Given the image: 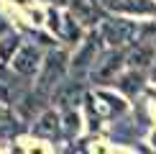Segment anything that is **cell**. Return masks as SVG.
I'll return each mask as SVG.
<instances>
[{
    "label": "cell",
    "mask_w": 156,
    "mask_h": 154,
    "mask_svg": "<svg viewBox=\"0 0 156 154\" xmlns=\"http://www.w3.org/2000/svg\"><path fill=\"white\" fill-rule=\"evenodd\" d=\"M16 126V113L10 103H0V128H13Z\"/></svg>",
    "instance_id": "11"
},
{
    "label": "cell",
    "mask_w": 156,
    "mask_h": 154,
    "mask_svg": "<svg viewBox=\"0 0 156 154\" xmlns=\"http://www.w3.org/2000/svg\"><path fill=\"white\" fill-rule=\"evenodd\" d=\"M69 10H72L74 21L97 23V3L95 0H72V3H69Z\"/></svg>",
    "instance_id": "6"
},
{
    "label": "cell",
    "mask_w": 156,
    "mask_h": 154,
    "mask_svg": "<svg viewBox=\"0 0 156 154\" xmlns=\"http://www.w3.org/2000/svg\"><path fill=\"white\" fill-rule=\"evenodd\" d=\"M3 31H8V23H5L3 18H0V34H3Z\"/></svg>",
    "instance_id": "12"
},
{
    "label": "cell",
    "mask_w": 156,
    "mask_h": 154,
    "mask_svg": "<svg viewBox=\"0 0 156 154\" xmlns=\"http://www.w3.org/2000/svg\"><path fill=\"white\" fill-rule=\"evenodd\" d=\"M120 64H123L120 51H108L102 57H95L92 67H90V77H92V82H110L118 77Z\"/></svg>",
    "instance_id": "2"
},
{
    "label": "cell",
    "mask_w": 156,
    "mask_h": 154,
    "mask_svg": "<svg viewBox=\"0 0 156 154\" xmlns=\"http://www.w3.org/2000/svg\"><path fill=\"white\" fill-rule=\"evenodd\" d=\"M10 64H13V69L18 75L31 77V75H36L41 69V51L34 44H18V49L10 57Z\"/></svg>",
    "instance_id": "1"
},
{
    "label": "cell",
    "mask_w": 156,
    "mask_h": 154,
    "mask_svg": "<svg viewBox=\"0 0 156 154\" xmlns=\"http://www.w3.org/2000/svg\"><path fill=\"white\" fill-rule=\"evenodd\" d=\"M41 67H44L41 87L46 90V87L56 85V82L64 77V69H67V64H64V54H62V51H51L49 59H46V62H41Z\"/></svg>",
    "instance_id": "4"
},
{
    "label": "cell",
    "mask_w": 156,
    "mask_h": 154,
    "mask_svg": "<svg viewBox=\"0 0 156 154\" xmlns=\"http://www.w3.org/2000/svg\"><path fill=\"white\" fill-rule=\"evenodd\" d=\"M18 44H21V38L18 34H13V31H3L0 34V64H8L13 51L18 49Z\"/></svg>",
    "instance_id": "7"
},
{
    "label": "cell",
    "mask_w": 156,
    "mask_h": 154,
    "mask_svg": "<svg viewBox=\"0 0 156 154\" xmlns=\"http://www.w3.org/2000/svg\"><path fill=\"white\" fill-rule=\"evenodd\" d=\"M13 98H16V87H13L10 77L0 75V103H13Z\"/></svg>",
    "instance_id": "10"
},
{
    "label": "cell",
    "mask_w": 156,
    "mask_h": 154,
    "mask_svg": "<svg viewBox=\"0 0 156 154\" xmlns=\"http://www.w3.org/2000/svg\"><path fill=\"white\" fill-rule=\"evenodd\" d=\"M136 34V26L128 23V21H105L102 26V38H105L108 44H113V46H126V44H131V38Z\"/></svg>",
    "instance_id": "3"
},
{
    "label": "cell",
    "mask_w": 156,
    "mask_h": 154,
    "mask_svg": "<svg viewBox=\"0 0 156 154\" xmlns=\"http://www.w3.org/2000/svg\"><path fill=\"white\" fill-rule=\"evenodd\" d=\"M34 134L36 136H44V139H56L59 136V116L54 111L41 113V118H38L36 126H34Z\"/></svg>",
    "instance_id": "5"
},
{
    "label": "cell",
    "mask_w": 156,
    "mask_h": 154,
    "mask_svg": "<svg viewBox=\"0 0 156 154\" xmlns=\"http://www.w3.org/2000/svg\"><path fill=\"white\" fill-rule=\"evenodd\" d=\"M151 59H154V49L151 46H138L131 57H128V62H131L133 67H136V64H138V67H146Z\"/></svg>",
    "instance_id": "9"
},
{
    "label": "cell",
    "mask_w": 156,
    "mask_h": 154,
    "mask_svg": "<svg viewBox=\"0 0 156 154\" xmlns=\"http://www.w3.org/2000/svg\"><path fill=\"white\" fill-rule=\"evenodd\" d=\"M95 57H97V44H95V38H90V44L74 57V67H77V69H87V67H92Z\"/></svg>",
    "instance_id": "8"
}]
</instances>
